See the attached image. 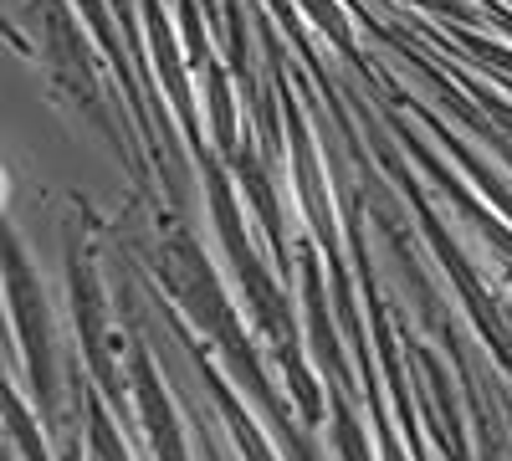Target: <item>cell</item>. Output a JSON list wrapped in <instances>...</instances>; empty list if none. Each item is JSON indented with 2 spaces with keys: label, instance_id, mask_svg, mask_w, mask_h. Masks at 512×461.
<instances>
[{
  "label": "cell",
  "instance_id": "8992f818",
  "mask_svg": "<svg viewBox=\"0 0 512 461\" xmlns=\"http://www.w3.org/2000/svg\"><path fill=\"white\" fill-rule=\"evenodd\" d=\"M88 431H93V456L98 461H128V451H123V441H118V431H113V421L103 415L98 400H88Z\"/></svg>",
  "mask_w": 512,
  "mask_h": 461
},
{
  "label": "cell",
  "instance_id": "52a82bcc",
  "mask_svg": "<svg viewBox=\"0 0 512 461\" xmlns=\"http://www.w3.org/2000/svg\"><path fill=\"white\" fill-rule=\"evenodd\" d=\"M420 11H436V16H451V21H472V6L466 0H410Z\"/></svg>",
  "mask_w": 512,
  "mask_h": 461
},
{
  "label": "cell",
  "instance_id": "5b68a950",
  "mask_svg": "<svg viewBox=\"0 0 512 461\" xmlns=\"http://www.w3.org/2000/svg\"><path fill=\"white\" fill-rule=\"evenodd\" d=\"M6 431H11V446H21V461H52L41 436H36V421L21 410V400L11 390H6Z\"/></svg>",
  "mask_w": 512,
  "mask_h": 461
},
{
  "label": "cell",
  "instance_id": "7a4b0ae2",
  "mask_svg": "<svg viewBox=\"0 0 512 461\" xmlns=\"http://www.w3.org/2000/svg\"><path fill=\"white\" fill-rule=\"evenodd\" d=\"M36 31H41V62H47L52 77L62 82V98H72L82 113H93L103 129H108V108L98 98L93 52H88V41H82V31L67 16L62 0H36Z\"/></svg>",
  "mask_w": 512,
  "mask_h": 461
},
{
  "label": "cell",
  "instance_id": "277c9868",
  "mask_svg": "<svg viewBox=\"0 0 512 461\" xmlns=\"http://www.w3.org/2000/svg\"><path fill=\"white\" fill-rule=\"evenodd\" d=\"M134 395H139V421H144V436L154 446V461H190L185 456V436H180V415L169 405L159 374L149 364V349L134 344Z\"/></svg>",
  "mask_w": 512,
  "mask_h": 461
},
{
  "label": "cell",
  "instance_id": "3957f363",
  "mask_svg": "<svg viewBox=\"0 0 512 461\" xmlns=\"http://www.w3.org/2000/svg\"><path fill=\"white\" fill-rule=\"evenodd\" d=\"M67 282H72V323H77L82 354H88L93 374L103 380L108 400H118L123 385H118V369L108 359V303H103V282L93 277V262H88V251H82V246L67 251Z\"/></svg>",
  "mask_w": 512,
  "mask_h": 461
},
{
  "label": "cell",
  "instance_id": "6da1fadb",
  "mask_svg": "<svg viewBox=\"0 0 512 461\" xmlns=\"http://www.w3.org/2000/svg\"><path fill=\"white\" fill-rule=\"evenodd\" d=\"M6 298H11V328L21 333V354H26V374L31 390L41 400L47 426L62 431V349H57V318L52 303L41 292L31 257L21 251L16 231H6Z\"/></svg>",
  "mask_w": 512,
  "mask_h": 461
}]
</instances>
